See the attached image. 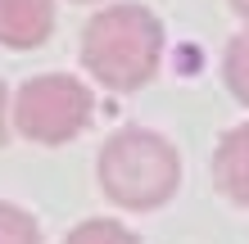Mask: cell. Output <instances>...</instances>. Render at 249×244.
<instances>
[{
    "label": "cell",
    "instance_id": "cell-7",
    "mask_svg": "<svg viewBox=\"0 0 249 244\" xmlns=\"http://www.w3.org/2000/svg\"><path fill=\"white\" fill-rule=\"evenodd\" d=\"M0 244H41V231L23 208L0 204Z\"/></svg>",
    "mask_w": 249,
    "mask_h": 244
},
{
    "label": "cell",
    "instance_id": "cell-10",
    "mask_svg": "<svg viewBox=\"0 0 249 244\" xmlns=\"http://www.w3.org/2000/svg\"><path fill=\"white\" fill-rule=\"evenodd\" d=\"M231 9H236L240 18H249V0H231Z\"/></svg>",
    "mask_w": 249,
    "mask_h": 244
},
{
    "label": "cell",
    "instance_id": "cell-9",
    "mask_svg": "<svg viewBox=\"0 0 249 244\" xmlns=\"http://www.w3.org/2000/svg\"><path fill=\"white\" fill-rule=\"evenodd\" d=\"M0 140H5V81H0Z\"/></svg>",
    "mask_w": 249,
    "mask_h": 244
},
{
    "label": "cell",
    "instance_id": "cell-1",
    "mask_svg": "<svg viewBox=\"0 0 249 244\" xmlns=\"http://www.w3.org/2000/svg\"><path fill=\"white\" fill-rule=\"evenodd\" d=\"M163 27L145 5H109L82 32V64L109 91H136L159 73Z\"/></svg>",
    "mask_w": 249,
    "mask_h": 244
},
{
    "label": "cell",
    "instance_id": "cell-3",
    "mask_svg": "<svg viewBox=\"0 0 249 244\" xmlns=\"http://www.w3.org/2000/svg\"><path fill=\"white\" fill-rule=\"evenodd\" d=\"M14 122L36 145H64L91 122V91L77 77H32L14 99Z\"/></svg>",
    "mask_w": 249,
    "mask_h": 244
},
{
    "label": "cell",
    "instance_id": "cell-2",
    "mask_svg": "<svg viewBox=\"0 0 249 244\" xmlns=\"http://www.w3.org/2000/svg\"><path fill=\"white\" fill-rule=\"evenodd\" d=\"M177 181H181L177 149L145 127H127L100 149V185L118 208L150 212L172 199Z\"/></svg>",
    "mask_w": 249,
    "mask_h": 244
},
{
    "label": "cell",
    "instance_id": "cell-4",
    "mask_svg": "<svg viewBox=\"0 0 249 244\" xmlns=\"http://www.w3.org/2000/svg\"><path fill=\"white\" fill-rule=\"evenodd\" d=\"M54 27V0H0V46L32 50Z\"/></svg>",
    "mask_w": 249,
    "mask_h": 244
},
{
    "label": "cell",
    "instance_id": "cell-11",
    "mask_svg": "<svg viewBox=\"0 0 249 244\" xmlns=\"http://www.w3.org/2000/svg\"><path fill=\"white\" fill-rule=\"evenodd\" d=\"M77 5H86V0H77Z\"/></svg>",
    "mask_w": 249,
    "mask_h": 244
},
{
    "label": "cell",
    "instance_id": "cell-5",
    "mask_svg": "<svg viewBox=\"0 0 249 244\" xmlns=\"http://www.w3.org/2000/svg\"><path fill=\"white\" fill-rule=\"evenodd\" d=\"M213 177L231 204L249 208V122L222 136V145L213 154Z\"/></svg>",
    "mask_w": 249,
    "mask_h": 244
},
{
    "label": "cell",
    "instance_id": "cell-6",
    "mask_svg": "<svg viewBox=\"0 0 249 244\" xmlns=\"http://www.w3.org/2000/svg\"><path fill=\"white\" fill-rule=\"evenodd\" d=\"M222 77H227V86H231V95H236L240 104H249V32H240V36L227 46Z\"/></svg>",
    "mask_w": 249,
    "mask_h": 244
},
{
    "label": "cell",
    "instance_id": "cell-8",
    "mask_svg": "<svg viewBox=\"0 0 249 244\" xmlns=\"http://www.w3.org/2000/svg\"><path fill=\"white\" fill-rule=\"evenodd\" d=\"M64 244H141V240L118 222H82Z\"/></svg>",
    "mask_w": 249,
    "mask_h": 244
}]
</instances>
